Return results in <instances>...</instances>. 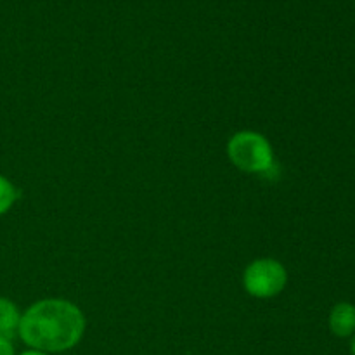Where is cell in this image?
Instances as JSON below:
<instances>
[{
	"label": "cell",
	"mask_w": 355,
	"mask_h": 355,
	"mask_svg": "<svg viewBox=\"0 0 355 355\" xmlns=\"http://www.w3.org/2000/svg\"><path fill=\"white\" fill-rule=\"evenodd\" d=\"M19 193H17L16 187L6 179V177L0 175V215L6 214L10 207L14 205V201L17 200Z\"/></svg>",
	"instance_id": "8992f818"
},
{
	"label": "cell",
	"mask_w": 355,
	"mask_h": 355,
	"mask_svg": "<svg viewBox=\"0 0 355 355\" xmlns=\"http://www.w3.org/2000/svg\"><path fill=\"white\" fill-rule=\"evenodd\" d=\"M21 315L16 305L7 298H0V336H12L19 328Z\"/></svg>",
	"instance_id": "5b68a950"
},
{
	"label": "cell",
	"mask_w": 355,
	"mask_h": 355,
	"mask_svg": "<svg viewBox=\"0 0 355 355\" xmlns=\"http://www.w3.org/2000/svg\"><path fill=\"white\" fill-rule=\"evenodd\" d=\"M286 281V269L279 262L270 259L255 260L252 266H248L243 277L246 291L257 298L276 297L284 290Z\"/></svg>",
	"instance_id": "3957f363"
},
{
	"label": "cell",
	"mask_w": 355,
	"mask_h": 355,
	"mask_svg": "<svg viewBox=\"0 0 355 355\" xmlns=\"http://www.w3.org/2000/svg\"><path fill=\"white\" fill-rule=\"evenodd\" d=\"M0 355H14L12 345L6 336H0Z\"/></svg>",
	"instance_id": "52a82bcc"
},
{
	"label": "cell",
	"mask_w": 355,
	"mask_h": 355,
	"mask_svg": "<svg viewBox=\"0 0 355 355\" xmlns=\"http://www.w3.org/2000/svg\"><path fill=\"white\" fill-rule=\"evenodd\" d=\"M21 355H45L44 352H40V350H30V352H24Z\"/></svg>",
	"instance_id": "ba28073f"
},
{
	"label": "cell",
	"mask_w": 355,
	"mask_h": 355,
	"mask_svg": "<svg viewBox=\"0 0 355 355\" xmlns=\"http://www.w3.org/2000/svg\"><path fill=\"white\" fill-rule=\"evenodd\" d=\"M350 350H352V355H355V338L352 340V345H350Z\"/></svg>",
	"instance_id": "9c48e42d"
},
{
	"label": "cell",
	"mask_w": 355,
	"mask_h": 355,
	"mask_svg": "<svg viewBox=\"0 0 355 355\" xmlns=\"http://www.w3.org/2000/svg\"><path fill=\"white\" fill-rule=\"evenodd\" d=\"M227 155L239 170L250 173H266L274 163L269 141L257 132L236 134L229 141Z\"/></svg>",
	"instance_id": "7a4b0ae2"
},
{
	"label": "cell",
	"mask_w": 355,
	"mask_h": 355,
	"mask_svg": "<svg viewBox=\"0 0 355 355\" xmlns=\"http://www.w3.org/2000/svg\"><path fill=\"white\" fill-rule=\"evenodd\" d=\"M85 329L82 311L66 300H42L31 305L19 321L26 345L45 352H62L80 342Z\"/></svg>",
	"instance_id": "6da1fadb"
},
{
	"label": "cell",
	"mask_w": 355,
	"mask_h": 355,
	"mask_svg": "<svg viewBox=\"0 0 355 355\" xmlns=\"http://www.w3.org/2000/svg\"><path fill=\"white\" fill-rule=\"evenodd\" d=\"M329 328L336 336H350L355 333V307L350 304H338L329 315Z\"/></svg>",
	"instance_id": "277c9868"
}]
</instances>
